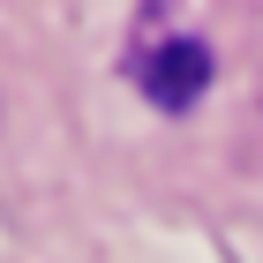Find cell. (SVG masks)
Masks as SVG:
<instances>
[{
    "label": "cell",
    "instance_id": "cell-1",
    "mask_svg": "<svg viewBox=\"0 0 263 263\" xmlns=\"http://www.w3.org/2000/svg\"><path fill=\"white\" fill-rule=\"evenodd\" d=\"M136 76H143V90H151L158 105L181 113V105L203 98V83H211V53H203L196 38H158V45L136 61Z\"/></svg>",
    "mask_w": 263,
    "mask_h": 263
}]
</instances>
